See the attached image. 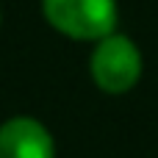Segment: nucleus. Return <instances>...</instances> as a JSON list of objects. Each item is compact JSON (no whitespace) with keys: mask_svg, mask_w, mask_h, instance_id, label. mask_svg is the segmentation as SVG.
I'll return each instance as SVG.
<instances>
[{"mask_svg":"<svg viewBox=\"0 0 158 158\" xmlns=\"http://www.w3.org/2000/svg\"><path fill=\"white\" fill-rule=\"evenodd\" d=\"M0 158H56V139L36 117H8L0 122Z\"/></svg>","mask_w":158,"mask_h":158,"instance_id":"nucleus-3","label":"nucleus"},{"mask_svg":"<svg viewBox=\"0 0 158 158\" xmlns=\"http://www.w3.org/2000/svg\"><path fill=\"white\" fill-rule=\"evenodd\" d=\"M142 72H144L142 50L128 33L114 31L106 39L92 44L89 75L103 94H114V97L128 94L142 81Z\"/></svg>","mask_w":158,"mask_h":158,"instance_id":"nucleus-1","label":"nucleus"},{"mask_svg":"<svg viewBox=\"0 0 158 158\" xmlns=\"http://www.w3.org/2000/svg\"><path fill=\"white\" fill-rule=\"evenodd\" d=\"M44 22L67 39L100 42L117 31V0H42Z\"/></svg>","mask_w":158,"mask_h":158,"instance_id":"nucleus-2","label":"nucleus"},{"mask_svg":"<svg viewBox=\"0 0 158 158\" xmlns=\"http://www.w3.org/2000/svg\"><path fill=\"white\" fill-rule=\"evenodd\" d=\"M0 22H3V11H0Z\"/></svg>","mask_w":158,"mask_h":158,"instance_id":"nucleus-4","label":"nucleus"}]
</instances>
